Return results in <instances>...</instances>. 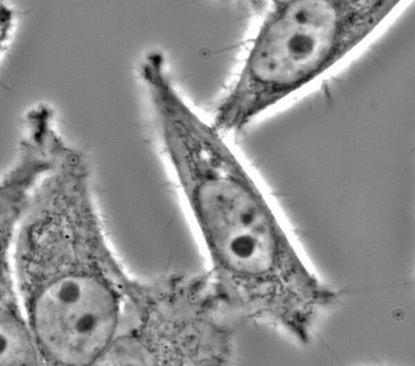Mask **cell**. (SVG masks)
<instances>
[{
	"instance_id": "1",
	"label": "cell",
	"mask_w": 415,
	"mask_h": 366,
	"mask_svg": "<svg viewBox=\"0 0 415 366\" xmlns=\"http://www.w3.org/2000/svg\"><path fill=\"white\" fill-rule=\"evenodd\" d=\"M400 1H273L214 124L243 130L365 39ZM401 3V2H400Z\"/></svg>"
},
{
	"instance_id": "2",
	"label": "cell",
	"mask_w": 415,
	"mask_h": 366,
	"mask_svg": "<svg viewBox=\"0 0 415 366\" xmlns=\"http://www.w3.org/2000/svg\"><path fill=\"white\" fill-rule=\"evenodd\" d=\"M111 291L97 278L69 276L46 287L36 300L37 336L54 358L71 365L97 360L109 346L117 322Z\"/></svg>"
},
{
	"instance_id": "3",
	"label": "cell",
	"mask_w": 415,
	"mask_h": 366,
	"mask_svg": "<svg viewBox=\"0 0 415 366\" xmlns=\"http://www.w3.org/2000/svg\"><path fill=\"white\" fill-rule=\"evenodd\" d=\"M1 364H34L35 352L24 328L10 317H3L1 325Z\"/></svg>"
}]
</instances>
